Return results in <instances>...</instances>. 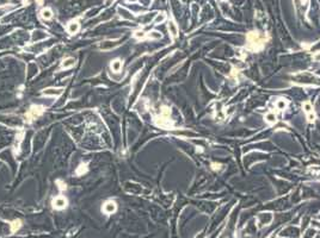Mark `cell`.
I'll use <instances>...</instances> for the list:
<instances>
[{
	"mask_svg": "<svg viewBox=\"0 0 320 238\" xmlns=\"http://www.w3.org/2000/svg\"><path fill=\"white\" fill-rule=\"evenodd\" d=\"M79 29H80V24L77 22V21H72V22H69L68 25H67V30H68V32L69 34H77L79 31Z\"/></svg>",
	"mask_w": 320,
	"mask_h": 238,
	"instance_id": "cell-4",
	"label": "cell"
},
{
	"mask_svg": "<svg viewBox=\"0 0 320 238\" xmlns=\"http://www.w3.org/2000/svg\"><path fill=\"white\" fill-rule=\"evenodd\" d=\"M56 185H57V187H59V189H60V191H65L66 188H67L66 182H63L62 180H56Z\"/></svg>",
	"mask_w": 320,
	"mask_h": 238,
	"instance_id": "cell-14",
	"label": "cell"
},
{
	"mask_svg": "<svg viewBox=\"0 0 320 238\" xmlns=\"http://www.w3.org/2000/svg\"><path fill=\"white\" fill-rule=\"evenodd\" d=\"M128 1H136V0H128Z\"/></svg>",
	"mask_w": 320,
	"mask_h": 238,
	"instance_id": "cell-20",
	"label": "cell"
},
{
	"mask_svg": "<svg viewBox=\"0 0 320 238\" xmlns=\"http://www.w3.org/2000/svg\"><path fill=\"white\" fill-rule=\"evenodd\" d=\"M11 226H12V232H14V231H17L19 227L22 226V222L19 220V219H17V220H13L12 222V224H11Z\"/></svg>",
	"mask_w": 320,
	"mask_h": 238,
	"instance_id": "cell-12",
	"label": "cell"
},
{
	"mask_svg": "<svg viewBox=\"0 0 320 238\" xmlns=\"http://www.w3.org/2000/svg\"><path fill=\"white\" fill-rule=\"evenodd\" d=\"M164 19H165V14H164V13H160V14H158V16H157V18H155V23L163 22Z\"/></svg>",
	"mask_w": 320,
	"mask_h": 238,
	"instance_id": "cell-16",
	"label": "cell"
},
{
	"mask_svg": "<svg viewBox=\"0 0 320 238\" xmlns=\"http://www.w3.org/2000/svg\"><path fill=\"white\" fill-rule=\"evenodd\" d=\"M41 17L43 19H50L53 18V12H52V10L50 8H43L42 11H41Z\"/></svg>",
	"mask_w": 320,
	"mask_h": 238,
	"instance_id": "cell-6",
	"label": "cell"
},
{
	"mask_svg": "<svg viewBox=\"0 0 320 238\" xmlns=\"http://www.w3.org/2000/svg\"><path fill=\"white\" fill-rule=\"evenodd\" d=\"M307 118H308V122H309V123H313V122L315 120V114H314V112L308 113V114H307Z\"/></svg>",
	"mask_w": 320,
	"mask_h": 238,
	"instance_id": "cell-15",
	"label": "cell"
},
{
	"mask_svg": "<svg viewBox=\"0 0 320 238\" xmlns=\"http://www.w3.org/2000/svg\"><path fill=\"white\" fill-rule=\"evenodd\" d=\"M75 63V60L74 58H67L63 61L62 63V68H69V67H73Z\"/></svg>",
	"mask_w": 320,
	"mask_h": 238,
	"instance_id": "cell-10",
	"label": "cell"
},
{
	"mask_svg": "<svg viewBox=\"0 0 320 238\" xmlns=\"http://www.w3.org/2000/svg\"><path fill=\"white\" fill-rule=\"evenodd\" d=\"M36 3H37V4H39V5H41V4L43 3V0H36Z\"/></svg>",
	"mask_w": 320,
	"mask_h": 238,
	"instance_id": "cell-19",
	"label": "cell"
},
{
	"mask_svg": "<svg viewBox=\"0 0 320 238\" xmlns=\"http://www.w3.org/2000/svg\"><path fill=\"white\" fill-rule=\"evenodd\" d=\"M148 37H149V38H161V35H160L159 32L153 31V32H151V35H149Z\"/></svg>",
	"mask_w": 320,
	"mask_h": 238,
	"instance_id": "cell-17",
	"label": "cell"
},
{
	"mask_svg": "<svg viewBox=\"0 0 320 238\" xmlns=\"http://www.w3.org/2000/svg\"><path fill=\"white\" fill-rule=\"evenodd\" d=\"M265 120H266L270 125H272V124L276 123V116H275L274 113H268V114L265 116Z\"/></svg>",
	"mask_w": 320,
	"mask_h": 238,
	"instance_id": "cell-8",
	"label": "cell"
},
{
	"mask_svg": "<svg viewBox=\"0 0 320 238\" xmlns=\"http://www.w3.org/2000/svg\"><path fill=\"white\" fill-rule=\"evenodd\" d=\"M276 106H277V108L278 110H284V108L287 107V101L286 100H283V99H279V100L276 103Z\"/></svg>",
	"mask_w": 320,
	"mask_h": 238,
	"instance_id": "cell-11",
	"label": "cell"
},
{
	"mask_svg": "<svg viewBox=\"0 0 320 238\" xmlns=\"http://www.w3.org/2000/svg\"><path fill=\"white\" fill-rule=\"evenodd\" d=\"M168 31L171 32V35H172L173 37L177 36V26H176V24H174L173 22H170V23H168Z\"/></svg>",
	"mask_w": 320,
	"mask_h": 238,
	"instance_id": "cell-9",
	"label": "cell"
},
{
	"mask_svg": "<svg viewBox=\"0 0 320 238\" xmlns=\"http://www.w3.org/2000/svg\"><path fill=\"white\" fill-rule=\"evenodd\" d=\"M44 112V107L43 106H39V105H32L31 107H30V110L25 113V120L28 123H31L35 118L39 117V116H42Z\"/></svg>",
	"mask_w": 320,
	"mask_h": 238,
	"instance_id": "cell-1",
	"label": "cell"
},
{
	"mask_svg": "<svg viewBox=\"0 0 320 238\" xmlns=\"http://www.w3.org/2000/svg\"><path fill=\"white\" fill-rule=\"evenodd\" d=\"M67 206V199L65 196H56L53 200V207L57 210H62Z\"/></svg>",
	"mask_w": 320,
	"mask_h": 238,
	"instance_id": "cell-2",
	"label": "cell"
},
{
	"mask_svg": "<svg viewBox=\"0 0 320 238\" xmlns=\"http://www.w3.org/2000/svg\"><path fill=\"white\" fill-rule=\"evenodd\" d=\"M303 110H305V112L308 114V113H312L313 112V107H312V105H311V103H305L303 104Z\"/></svg>",
	"mask_w": 320,
	"mask_h": 238,
	"instance_id": "cell-13",
	"label": "cell"
},
{
	"mask_svg": "<svg viewBox=\"0 0 320 238\" xmlns=\"http://www.w3.org/2000/svg\"><path fill=\"white\" fill-rule=\"evenodd\" d=\"M121 67H122V62L119 61L118 58H117V60H115V61H112V63H111V68H112V70H114V72H119V69H121Z\"/></svg>",
	"mask_w": 320,
	"mask_h": 238,
	"instance_id": "cell-7",
	"label": "cell"
},
{
	"mask_svg": "<svg viewBox=\"0 0 320 238\" xmlns=\"http://www.w3.org/2000/svg\"><path fill=\"white\" fill-rule=\"evenodd\" d=\"M87 170H88V168H87V163H80V164H79V167L75 169V174H77L78 176H80V175H84Z\"/></svg>",
	"mask_w": 320,
	"mask_h": 238,
	"instance_id": "cell-5",
	"label": "cell"
},
{
	"mask_svg": "<svg viewBox=\"0 0 320 238\" xmlns=\"http://www.w3.org/2000/svg\"><path fill=\"white\" fill-rule=\"evenodd\" d=\"M134 36H135V37H141V38H143V37H145V34H143L142 31H136V32L134 34Z\"/></svg>",
	"mask_w": 320,
	"mask_h": 238,
	"instance_id": "cell-18",
	"label": "cell"
},
{
	"mask_svg": "<svg viewBox=\"0 0 320 238\" xmlns=\"http://www.w3.org/2000/svg\"><path fill=\"white\" fill-rule=\"evenodd\" d=\"M102 211L108 213V214H111L112 212L116 211V204L114 201H108L104 204V206L102 207Z\"/></svg>",
	"mask_w": 320,
	"mask_h": 238,
	"instance_id": "cell-3",
	"label": "cell"
}]
</instances>
